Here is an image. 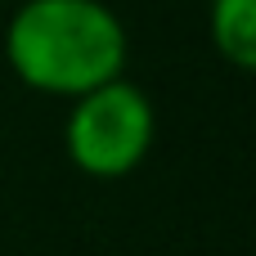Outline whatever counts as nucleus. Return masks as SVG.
Listing matches in <instances>:
<instances>
[{
    "label": "nucleus",
    "instance_id": "20e7f679",
    "mask_svg": "<svg viewBox=\"0 0 256 256\" xmlns=\"http://www.w3.org/2000/svg\"><path fill=\"white\" fill-rule=\"evenodd\" d=\"M0 4H4V0H0Z\"/></svg>",
    "mask_w": 256,
    "mask_h": 256
},
{
    "label": "nucleus",
    "instance_id": "f03ea898",
    "mask_svg": "<svg viewBox=\"0 0 256 256\" xmlns=\"http://www.w3.org/2000/svg\"><path fill=\"white\" fill-rule=\"evenodd\" d=\"M68 104L63 153L81 176L122 180L144 166L158 140V108L144 86H135L130 76H112Z\"/></svg>",
    "mask_w": 256,
    "mask_h": 256
},
{
    "label": "nucleus",
    "instance_id": "7ed1b4c3",
    "mask_svg": "<svg viewBox=\"0 0 256 256\" xmlns=\"http://www.w3.org/2000/svg\"><path fill=\"white\" fill-rule=\"evenodd\" d=\"M207 36L212 50L238 68H256V0H207Z\"/></svg>",
    "mask_w": 256,
    "mask_h": 256
},
{
    "label": "nucleus",
    "instance_id": "f257e3e1",
    "mask_svg": "<svg viewBox=\"0 0 256 256\" xmlns=\"http://www.w3.org/2000/svg\"><path fill=\"white\" fill-rule=\"evenodd\" d=\"M126 22L104 0H22L4 22V63L36 94L76 99L126 76Z\"/></svg>",
    "mask_w": 256,
    "mask_h": 256
}]
</instances>
